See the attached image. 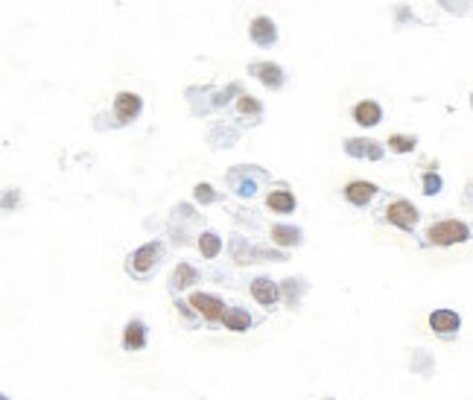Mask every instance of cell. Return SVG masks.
Segmentation results:
<instances>
[{"label":"cell","mask_w":473,"mask_h":400,"mask_svg":"<svg viewBox=\"0 0 473 400\" xmlns=\"http://www.w3.org/2000/svg\"><path fill=\"white\" fill-rule=\"evenodd\" d=\"M470 237L467 225L459 222V219H444L439 225H432L430 228V243L435 246H453V243H465Z\"/></svg>","instance_id":"1"},{"label":"cell","mask_w":473,"mask_h":400,"mask_svg":"<svg viewBox=\"0 0 473 400\" xmlns=\"http://www.w3.org/2000/svg\"><path fill=\"white\" fill-rule=\"evenodd\" d=\"M161 254H164V248H161L158 243H149V246L138 248V252H134V254L129 257V269H132L134 274H146L149 269H155V266H158Z\"/></svg>","instance_id":"2"},{"label":"cell","mask_w":473,"mask_h":400,"mask_svg":"<svg viewBox=\"0 0 473 400\" xmlns=\"http://www.w3.org/2000/svg\"><path fill=\"white\" fill-rule=\"evenodd\" d=\"M385 217H389L392 225H397V228H403V231H412L415 225H418V210L409 205V202H392L389 208H385Z\"/></svg>","instance_id":"3"},{"label":"cell","mask_w":473,"mask_h":400,"mask_svg":"<svg viewBox=\"0 0 473 400\" xmlns=\"http://www.w3.org/2000/svg\"><path fill=\"white\" fill-rule=\"evenodd\" d=\"M114 111H117V120H120V123H132L134 117L141 114V97H138V94H129V91L117 94V99H114Z\"/></svg>","instance_id":"4"},{"label":"cell","mask_w":473,"mask_h":400,"mask_svg":"<svg viewBox=\"0 0 473 400\" xmlns=\"http://www.w3.org/2000/svg\"><path fill=\"white\" fill-rule=\"evenodd\" d=\"M430 328L441 336H453L459 328H462V319H459L453 310H435L430 316Z\"/></svg>","instance_id":"5"},{"label":"cell","mask_w":473,"mask_h":400,"mask_svg":"<svg viewBox=\"0 0 473 400\" xmlns=\"http://www.w3.org/2000/svg\"><path fill=\"white\" fill-rule=\"evenodd\" d=\"M190 307H196L202 316L208 319V321H219L222 319V301L219 298H214V295H205V292H196L193 298H190Z\"/></svg>","instance_id":"6"},{"label":"cell","mask_w":473,"mask_h":400,"mask_svg":"<svg viewBox=\"0 0 473 400\" xmlns=\"http://www.w3.org/2000/svg\"><path fill=\"white\" fill-rule=\"evenodd\" d=\"M252 39H254L260 47H272V44L278 41L275 23H272L269 18H254V21H252Z\"/></svg>","instance_id":"7"},{"label":"cell","mask_w":473,"mask_h":400,"mask_svg":"<svg viewBox=\"0 0 473 400\" xmlns=\"http://www.w3.org/2000/svg\"><path fill=\"white\" fill-rule=\"evenodd\" d=\"M374 193H377V187L368 181H351L345 187V199L351 205H368L371 199H374Z\"/></svg>","instance_id":"8"},{"label":"cell","mask_w":473,"mask_h":400,"mask_svg":"<svg viewBox=\"0 0 473 400\" xmlns=\"http://www.w3.org/2000/svg\"><path fill=\"white\" fill-rule=\"evenodd\" d=\"M354 120L359 123V126H377V123L383 120V108L374 103V99H365V103H359L354 108Z\"/></svg>","instance_id":"9"},{"label":"cell","mask_w":473,"mask_h":400,"mask_svg":"<svg viewBox=\"0 0 473 400\" xmlns=\"http://www.w3.org/2000/svg\"><path fill=\"white\" fill-rule=\"evenodd\" d=\"M252 295H254V298H257V301L263 304V307H272V304L278 301L281 290H278V286L272 283L269 278H257V281L252 283Z\"/></svg>","instance_id":"10"},{"label":"cell","mask_w":473,"mask_h":400,"mask_svg":"<svg viewBox=\"0 0 473 400\" xmlns=\"http://www.w3.org/2000/svg\"><path fill=\"white\" fill-rule=\"evenodd\" d=\"M252 73L263 85H269V88H281V82H283V73L278 65H252Z\"/></svg>","instance_id":"11"},{"label":"cell","mask_w":473,"mask_h":400,"mask_svg":"<svg viewBox=\"0 0 473 400\" xmlns=\"http://www.w3.org/2000/svg\"><path fill=\"white\" fill-rule=\"evenodd\" d=\"M123 345H126V348H134V351L146 345V328H143L141 321H129V324H126V336H123Z\"/></svg>","instance_id":"12"},{"label":"cell","mask_w":473,"mask_h":400,"mask_svg":"<svg viewBox=\"0 0 473 400\" xmlns=\"http://www.w3.org/2000/svg\"><path fill=\"white\" fill-rule=\"evenodd\" d=\"M272 240L278 246H298L301 243V231L290 228V225H275V228H272Z\"/></svg>","instance_id":"13"},{"label":"cell","mask_w":473,"mask_h":400,"mask_svg":"<svg viewBox=\"0 0 473 400\" xmlns=\"http://www.w3.org/2000/svg\"><path fill=\"white\" fill-rule=\"evenodd\" d=\"M266 202H269L272 210H278V214H290V210H295V199H292V193H286V190L269 193Z\"/></svg>","instance_id":"14"},{"label":"cell","mask_w":473,"mask_h":400,"mask_svg":"<svg viewBox=\"0 0 473 400\" xmlns=\"http://www.w3.org/2000/svg\"><path fill=\"white\" fill-rule=\"evenodd\" d=\"M348 152L351 155H368V158H380L383 149L374 141H348Z\"/></svg>","instance_id":"15"},{"label":"cell","mask_w":473,"mask_h":400,"mask_svg":"<svg viewBox=\"0 0 473 400\" xmlns=\"http://www.w3.org/2000/svg\"><path fill=\"white\" fill-rule=\"evenodd\" d=\"M222 321H225L228 330H245L248 324H252V319H248L243 310H228V312H222Z\"/></svg>","instance_id":"16"},{"label":"cell","mask_w":473,"mask_h":400,"mask_svg":"<svg viewBox=\"0 0 473 400\" xmlns=\"http://www.w3.org/2000/svg\"><path fill=\"white\" fill-rule=\"evenodd\" d=\"M196 269L193 266H188V263H179V269H176V274H172V286L176 290H184V286H190V283H196Z\"/></svg>","instance_id":"17"},{"label":"cell","mask_w":473,"mask_h":400,"mask_svg":"<svg viewBox=\"0 0 473 400\" xmlns=\"http://www.w3.org/2000/svg\"><path fill=\"white\" fill-rule=\"evenodd\" d=\"M199 248H202V254L205 257H217L219 254V248H222V243H219V237L217 234H202L199 237Z\"/></svg>","instance_id":"18"},{"label":"cell","mask_w":473,"mask_h":400,"mask_svg":"<svg viewBox=\"0 0 473 400\" xmlns=\"http://www.w3.org/2000/svg\"><path fill=\"white\" fill-rule=\"evenodd\" d=\"M389 146L394 149V152H409V149L415 146V137H403V134H394L392 141H389Z\"/></svg>","instance_id":"19"},{"label":"cell","mask_w":473,"mask_h":400,"mask_svg":"<svg viewBox=\"0 0 473 400\" xmlns=\"http://www.w3.org/2000/svg\"><path fill=\"white\" fill-rule=\"evenodd\" d=\"M439 190H441V179L435 176V172H427V176H424V193L432 196V193H439Z\"/></svg>","instance_id":"20"},{"label":"cell","mask_w":473,"mask_h":400,"mask_svg":"<svg viewBox=\"0 0 473 400\" xmlns=\"http://www.w3.org/2000/svg\"><path fill=\"white\" fill-rule=\"evenodd\" d=\"M196 199H199V202H214V190H210V184H199L196 187Z\"/></svg>","instance_id":"21"},{"label":"cell","mask_w":473,"mask_h":400,"mask_svg":"<svg viewBox=\"0 0 473 400\" xmlns=\"http://www.w3.org/2000/svg\"><path fill=\"white\" fill-rule=\"evenodd\" d=\"M240 111H243V114H248V111H254V114H257V111H260L257 99H254V97H243V99H240Z\"/></svg>","instance_id":"22"},{"label":"cell","mask_w":473,"mask_h":400,"mask_svg":"<svg viewBox=\"0 0 473 400\" xmlns=\"http://www.w3.org/2000/svg\"><path fill=\"white\" fill-rule=\"evenodd\" d=\"M0 400H6V397H3V394H0Z\"/></svg>","instance_id":"23"}]
</instances>
